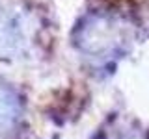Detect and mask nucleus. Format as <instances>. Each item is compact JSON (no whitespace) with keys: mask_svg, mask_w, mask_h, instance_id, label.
<instances>
[{"mask_svg":"<svg viewBox=\"0 0 149 139\" xmlns=\"http://www.w3.org/2000/svg\"><path fill=\"white\" fill-rule=\"evenodd\" d=\"M19 115L17 96L6 87H0V126H9Z\"/></svg>","mask_w":149,"mask_h":139,"instance_id":"1","label":"nucleus"}]
</instances>
